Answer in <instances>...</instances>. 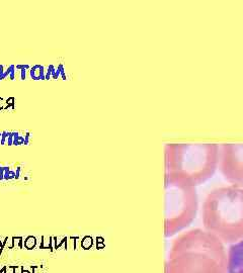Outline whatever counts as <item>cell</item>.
<instances>
[{"mask_svg": "<svg viewBox=\"0 0 243 273\" xmlns=\"http://www.w3.org/2000/svg\"><path fill=\"white\" fill-rule=\"evenodd\" d=\"M14 104V98L13 97H9L8 99L6 100V108H8L9 106H13Z\"/></svg>", "mask_w": 243, "mask_h": 273, "instance_id": "13", "label": "cell"}, {"mask_svg": "<svg viewBox=\"0 0 243 273\" xmlns=\"http://www.w3.org/2000/svg\"><path fill=\"white\" fill-rule=\"evenodd\" d=\"M202 221L206 231L223 243L243 239V188L228 185L213 189L203 202Z\"/></svg>", "mask_w": 243, "mask_h": 273, "instance_id": "2", "label": "cell"}, {"mask_svg": "<svg viewBox=\"0 0 243 273\" xmlns=\"http://www.w3.org/2000/svg\"><path fill=\"white\" fill-rule=\"evenodd\" d=\"M4 73H5L4 67H3V65H0V80H3V79H4V78H3Z\"/></svg>", "mask_w": 243, "mask_h": 273, "instance_id": "15", "label": "cell"}, {"mask_svg": "<svg viewBox=\"0 0 243 273\" xmlns=\"http://www.w3.org/2000/svg\"><path fill=\"white\" fill-rule=\"evenodd\" d=\"M25 77H27V69L20 70V78H21V80H25Z\"/></svg>", "mask_w": 243, "mask_h": 273, "instance_id": "17", "label": "cell"}, {"mask_svg": "<svg viewBox=\"0 0 243 273\" xmlns=\"http://www.w3.org/2000/svg\"><path fill=\"white\" fill-rule=\"evenodd\" d=\"M223 242L202 229H192L172 241L165 273H227Z\"/></svg>", "mask_w": 243, "mask_h": 273, "instance_id": "1", "label": "cell"}, {"mask_svg": "<svg viewBox=\"0 0 243 273\" xmlns=\"http://www.w3.org/2000/svg\"><path fill=\"white\" fill-rule=\"evenodd\" d=\"M21 273H29V272L27 270H23V271H21Z\"/></svg>", "mask_w": 243, "mask_h": 273, "instance_id": "22", "label": "cell"}, {"mask_svg": "<svg viewBox=\"0 0 243 273\" xmlns=\"http://www.w3.org/2000/svg\"><path fill=\"white\" fill-rule=\"evenodd\" d=\"M164 151L165 174L178 176L194 186L212 177L219 164L216 143H170Z\"/></svg>", "mask_w": 243, "mask_h": 273, "instance_id": "3", "label": "cell"}, {"mask_svg": "<svg viewBox=\"0 0 243 273\" xmlns=\"http://www.w3.org/2000/svg\"><path fill=\"white\" fill-rule=\"evenodd\" d=\"M43 240V242H42V246H41V248H49L50 247V245H51V238H49V239H46L45 237H43L42 238Z\"/></svg>", "mask_w": 243, "mask_h": 273, "instance_id": "9", "label": "cell"}, {"mask_svg": "<svg viewBox=\"0 0 243 273\" xmlns=\"http://www.w3.org/2000/svg\"><path fill=\"white\" fill-rule=\"evenodd\" d=\"M5 269H6V268H3V269H2V271H1V272H3V271H5Z\"/></svg>", "mask_w": 243, "mask_h": 273, "instance_id": "23", "label": "cell"}, {"mask_svg": "<svg viewBox=\"0 0 243 273\" xmlns=\"http://www.w3.org/2000/svg\"><path fill=\"white\" fill-rule=\"evenodd\" d=\"M6 143L9 145V146L13 145V134H12V132H7V141H6Z\"/></svg>", "mask_w": 243, "mask_h": 273, "instance_id": "11", "label": "cell"}, {"mask_svg": "<svg viewBox=\"0 0 243 273\" xmlns=\"http://www.w3.org/2000/svg\"><path fill=\"white\" fill-rule=\"evenodd\" d=\"M31 77L34 80H46L45 68L42 65H35L31 69Z\"/></svg>", "mask_w": 243, "mask_h": 273, "instance_id": "7", "label": "cell"}, {"mask_svg": "<svg viewBox=\"0 0 243 273\" xmlns=\"http://www.w3.org/2000/svg\"><path fill=\"white\" fill-rule=\"evenodd\" d=\"M15 66L14 65H10L9 66V70H10V74H9V78L11 79V80H14V78H15Z\"/></svg>", "mask_w": 243, "mask_h": 273, "instance_id": "10", "label": "cell"}, {"mask_svg": "<svg viewBox=\"0 0 243 273\" xmlns=\"http://www.w3.org/2000/svg\"><path fill=\"white\" fill-rule=\"evenodd\" d=\"M58 70L60 71V75L61 77H62V79H66V75H65V71H64V66H63L62 64H60L58 66Z\"/></svg>", "mask_w": 243, "mask_h": 273, "instance_id": "12", "label": "cell"}, {"mask_svg": "<svg viewBox=\"0 0 243 273\" xmlns=\"http://www.w3.org/2000/svg\"><path fill=\"white\" fill-rule=\"evenodd\" d=\"M227 254V273H243V239L235 244H232Z\"/></svg>", "mask_w": 243, "mask_h": 273, "instance_id": "6", "label": "cell"}, {"mask_svg": "<svg viewBox=\"0 0 243 273\" xmlns=\"http://www.w3.org/2000/svg\"><path fill=\"white\" fill-rule=\"evenodd\" d=\"M37 244V240L36 238L33 237V236H31V237H27V240H25V246L27 249H33L35 246H36Z\"/></svg>", "mask_w": 243, "mask_h": 273, "instance_id": "8", "label": "cell"}, {"mask_svg": "<svg viewBox=\"0 0 243 273\" xmlns=\"http://www.w3.org/2000/svg\"><path fill=\"white\" fill-rule=\"evenodd\" d=\"M19 173H20V168H17V171H16V173H15V178L19 177Z\"/></svg>", "mask_w": 243, "mask_h": 273, "instance_id": "21", "label": "cell"}, {"mask_svg": "<svg viewBox=\"0 0 243 273\" xmlns=\"http://www.w3.org/2000/svg\"><path fill=\"white\" fill-rule=\"evenodd\" d=\"M198 207L196 186L178 176L165 174V237L174 236L190 226Z\"/></svg>", "mask_w": 243, "mask_h": 273, "instance_id": "4", "label": "cell"}, {"mask_svg": "<svg viewBox=\"0 0 243 273\" xmlns=\"http://www.w3.org/2000/svg\"><path fill=\"white\" fill-rule=\"evenodd\" d=\"M7 141V132H2V135H1V145H4Z\"/></svg>", "mask_w": 243, "mask_h": 273, "instance_id": "14", "label": "cell"}, {"mask_svg": "<svg viewBox=\"0 0 243 273\" xmlns=\"http://www.w3.org/2000/svg\"><path fill=\"white\" fill-rule=\"evenodd\" d=\"M15 68L16 69H18V70H23V69H29V65H16L15 66Z\"/></svg>", "mask_w": 243, "mask_h": 273, "instance_id": "16", "label": "cell"}, {"mask_svg": "<svg viewBox=\"0 0 243 273\" xmlns=\"http://www.w3.org/2000/svg\"><path fill=\"white\" fill-rule=\"evenodd\" d=\"M50 78H52V74H51V71H50V69L48 68L47 73H46V80H49Z\"/></svg>", "mask_w": 243, "mask_h": 273, "instance_id": "20", "label": "cell"}, {"mask_svg": "<svg viewBox=\"0 0 243 273\" xmlns=\"http://www.w3.org/2000/svg\"><path fill=\"white\" fill-rule=\"evenodd\" d=\"M5 105H6V101H5V100L3 99V98L0 97V110L4 108Z\"/></svg>", "mask_w": 243, "mask_h": 273, "instance_id": "18", "label": "cell"}, {"mask_svg": "<svg viewBox=\"0 0 243 273\" xmlns=\"http://www.w3.org/2000/svg\"><path fill=\"white\" fill-rule=\"evenodd\" d=\"M219 168L228 182L243 187V144L224 143L219 145Z\"/></svg>", "mask_w": 243, "mask_h": 273, "instance_id": "5", "label": "cell"}, {"mask_svg": "<svg viewBox=\"0 0 243 273\" xmlns=\"http://www.w3.org/2000/svg\"><path fill=\"white\" fill-rule=\"evenodd\" d=\"M29 137H31L29 133L25 134V145H27L29 143Z\"/></svg>", "mask_w": 243, "mask_h": 273, "instance_id": "19", "label": "cell"}]
</instances>
